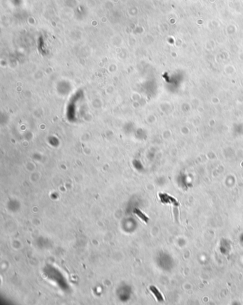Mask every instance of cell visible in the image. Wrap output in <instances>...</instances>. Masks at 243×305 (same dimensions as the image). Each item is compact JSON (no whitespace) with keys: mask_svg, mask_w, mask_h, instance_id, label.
Returning <instances> with one entry per match:
<instances>
[{"mask_svg":"<svg viewBox=\"0 0 243 305\" xmlns=\"http://www.w3.org/2000/svg\"><path fill=\"white\" fill-rule=\"evenodd\" d=\"M150 290L151 291L152 293L154 294L155 298H156L157 300H158V301L162 302V301H164V299H163V297H162V295L161 294V293L159 292V290L156 288V287H154V286H151V287H150Z\"/></svg>","mask_w":243,"mask_h":305,"instance_id":"6da1fadb","label":"cell"},{"mask_svg":"<svg viewBox=\"0 0 243 305\" xmlns=\"http://www.w3.org/2000/svg\"><path fill=\"white\" fill-rule=\"evenodd\" d=\"M133 212L138 217H139L140 218H141L142 221H144L145 223L148 222V220H149V219H148V217H147L145 215V214L143 213L142 211H141L139 210V209L135 208L133 210Z\"/></svg>","mask_w":243,"mask_h":305,"instance_id":"7a4b0ae2","label":"cell"}]
</instances>
